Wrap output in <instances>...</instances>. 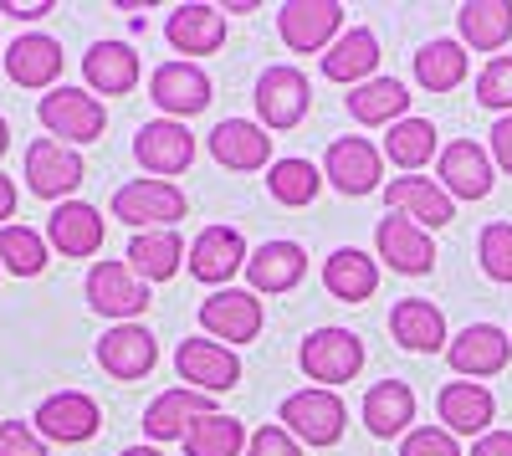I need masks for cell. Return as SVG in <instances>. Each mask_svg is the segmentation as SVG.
I'll return each instance as SVG.
<instances>
[{"mask_svg": "<svg viewBox=\"0 0 512 456\" xmlns=\"http://www.w3.org/2000/svg\"><path fill=\"white\" fill-rule=\"evenodd\" d=\"M36 113H41V129H47L57 144H67V149L72 144H93L108 129V108L93 93H82V88H52Z\"/></svg>", "mask_w": 512, "mask_h": 456, "instance_id": "2", "label": "cell"}, {"mask_svg": "<svg viewBox=\"0 0 512 456\" xmlns=\"http://www.w3.org/2000/svg\"><path fill=\"white\" fill-rule=\"evenodd\" d=\"M175 369H180V380H185L190 390H200V395H226V390H236V380H241L236 349H226V344H216V339H185V344L175 349Z\"/></svg>", "mask_w": 512, "mask_h": 456, "instance_id": "10", "label": "cell"}, {"mask_svg": "<svg viewBox=\"0 0 512 456\" xmlns=\"http://www.w3.org/2000/svg\"><path fill=\"white\" fill-rule=\"evenodd\" d=\"M446 359L456 369V380H492L512 359V334H502L497 323H466L461 334L451 339Z\"/></svg>", "mask_w": 512, "mask_h": 456, "instance_id": "7", "label": "cell"}, {"mask_svg": "<svg viewBox=\"0 0 512 456\" xmlns=\"http://www.w3.org/2000/svg\"><path fill=\"white\" fill-rule=\"evenodd\" d=\"M6 149H11V123L0 118V154H6Z\"/></svg>", "mask_w": 512, "mask_h": 456, "instance_id": "50", "label": "cell"}, {"mask_svg": "<svg viewBox=\"0 0 512 456\" xmlns=\"http://www.w3.org/2000/svg\"><path fill=\"white\" fill-rule=\"evenodd\" d=\"M323 287L338 303H369L379 287V262L359 246H338V252L323 262Z\"/></svg>", "mask_w": 512, "mask_h": 456, "instance_id": "31", "label": "cell"}, {"mask_svg": "<svg viewBox=\"0 0 512 456\" xmlns=\"http://www.w3.org/2000/svg\"><path fill=\"white\" fill-rule=\"evenodd\" d=\"M82 77L93 82V93H134V82H139V52L134 47H123V41H93L88 57H82Z\"/></svg>", "mask_w": 512, "mask_h": 456, "instance_id": "33", "label": "cell"}, {"mask_svg": "<svg viewBox=\"0 0 512 456\" xmlns=\"http://www.w3.org/2000/svg\"><path fill=\"white\" fill-rule=\"evenodd\" d=\"M11 216H16V185L0 175V221H11Z\"/></svg>", "mask_w": 512, "mask_h": 456, "instance_id": "49", "label": "cell"}, {"mask_svg": "<svg viewBox=\"0 0 512 456\" xmlns=\"http://www.w3.org/2000/svg\"><path fill=\"white\" fill-rule=\"evenodd\" d=\"M205 416H216V395H200V390H190V385L164 390V395H154L149 410H144V436H149V441H185L190 426L205 421Z\"/></svg>", "mask_w": 512, "mask_h": 456, "instance_id": "13", "label": "cell"}, {"mask_svg": "<svg viewBox=\"0 0 512 456\" xmlns=\"http://www.w3.org/2000/svg\"><path fill=\"white\" fill-rule=\"evenodd\" d=\"M134 159L149 175H185L195 159V134L175 118H149L134 134Z\"/></svg>", "mask_w": 512, "mask_h": 456, "instance_id": "11", "label": "cell"}, {"mask_svg": "<svg viewBox=\"0 0 512 456\" xmlns=\"http://www.w3.org/2000/svg\"><path fill=\"white\" fill-rule=\"evenodd\" d=\"M113 216L139 231H175V221L185 216V190L169 180H128L113 195Z\"/></svg>", "mask_w": 512, "mask_h": 456, "instance_id": "4", "label": "cell"}, {"mask_svg": "<svg viewBox=\"0 0 512 456\" xmlns=\"http://www.w3.org/2000/svg\"><path fill=\"white\" fill-rule=\"evenodd\" d=\"M47 236L62 257H93L103 246V216L93 211L88 200H62L52 221H47Z\"/></svg>", "mask_w": 512, "mask_h": 456, "instance_id": "30", "label": "cell"}, {"mask_svg": "<svg viewBox=\"0 0 512 456\" xmlns=\"http://www.w3.org/2000/svg\"><path fill=\"white\" fill-rule=\"evenodd\" d=\"M118 456H159L154 446H128V451H118Z\"/></svg>", "mask_w": 512, "mask_h": 456, "instance_id": "51", "label": "cell"}, {"mask_svg": "<svg viewBox=\"0 0 512 456\" xmlns=\"http://www.w3.org/2000/svg\"><path fill=\"white\" fill-rule=\"evenodd\" d=\"M472 456H512V431H487V436L472 446Z\"/></svg>", "mask_w": 512, "mask_h": 456, "instance_id": "47", "label": "cell"}, {"mask_svg": "<svg viewBox=\"0 0 512 456\" xmlns=\"http://www.w3.org/2000/svg\"><path fill=\"white\" fill-rule=\"evenodd\" d=\"M256 113H262V129H297V123L308 118V103H313V88H308V77L277 62L267 67L262 77H256Z\"/></svg>", "mask_w": 512, "mask_h": 456, "instance_id": "5", "label": "cell"}, {"mask_svg": "<svg viewBox=\"0 0 512 456\" xmlns=\"http://www.w3.org/2000/svg\"><path fill=\"white\" fill-rule=\"evenodd\" d=\"M400 456H461V441L446 426H415L400 441Z\"/></svg>", "mask_w": 512, "mask_h": 456, "instance_id": "43", "label": "cell"}, {"mask_svg": "<svg viewBox=\"0 0 512 456\" xmlns=\"http://www.w3.org/2000/svg\"><path fill=\"white\" fill-rule=\"evenodd\" d=\"M0 456H47V441L21 421H6L0 426Z\"/></svg>", "mask_w": 512, "mask_h": 456, "instance_id": "45", "label": "cell"}, {"mask_svg": "<svg viewBox=\"0 0 512 456\" xmlns=\"http://www.w3.org/2000/svg\"><path fill=\"white\" fill-rule=\"evenodd\" d=\"M384 205H390V216H405L425 231H436L456 216V200L441 190V180H420V175H400L384 185Z\"/></svg>", "mask_w": 512, "mask_h": 456, "instance_id": "18", "label": "cell"}, {"mask_svg": "<svg viewBox=\"0 0 512 456\" xmlns=\"http://www.w3.org/2000/svg\"><path fill=\"white\" fill-rule=\"evenodd\" d=\"M103 426V410L93 395L82 390H62V395H47L36 405V436L41 441H62V446H77V441H93Z\"/></svg>", "mask_w": 512, "mask_h": 456, "instance_id": "9", "label": "cell"}, {"mask_svg": "<svg viewBox=\"0 0 512 456\" xmlns=\"http://www.w3.org/2000/svg\"><path fill=\"white\" fill-rule=\"evenodd\" d=\"M487 139H492V164H502V175H512V113L497 118V129Z\"/></svg>", "mask_w": 512, "mask_h": 456, "instance_id": "46", "label": "cell"}, {"mask_svg": "<svg viewBox=\"0 0 512 456\" xmlns=\"http://www.w3.org/2000/svg\"><path fill=\"white\" fill-rule=\"evenodd\" d=\"M477 257H482V272H487L492 282H512V226H507V221L482 226Z\"/></svg>", "mask_w": 512, "mask_h": 456, "instance_id": "41", "label": "cell"}, {"mask_svg": "<svg viewBox=\"0 0 512 456\" xmlns=\"http://www.w3.org/2000/svg\"><path fill=\"white\" fill-rule=\"evenodd\" d=\"M200 323H205V334L216 339V344H251L256 334H262V303H256V293H236V287H226V293L216 298H205L200 303Z\"/></svg>", "mask_w": 512, "mask_h": 456, "instance_id": "12", "label": "cell"}, {"mask_svg": "<svg viewBox=\"0 0 512 456\" xmlns=\"http://www.w3.org/2000/svg\"><path fill=\"white\" fill-rule=\"evenodd\" d=\"M364 426L390 441V436H410L415 431V390L405 380H379L364 395Z\"/></svg>", "mask_w": 512, "mask_h": 456, "instance_id": "28", "label": "cell"}, {"mask_svg": "<svg viewBox=\"0 0 512 456\" xmlns=\"http://www.w3.org/2000/svg\"><path fill=\"white\" fill-rule=\"evenodd\" d=\"M461 77H466V47L461 41L436 36L415 52V82L425 93H451V88H461Z\"/></svg>", "mask_w": 512, "mask_h": 456, "instance_id": "35", "label": "cell"}, {"mask_svg": "<svg viewBox=\"0 0 512 456\" xmlns=\"http://www.w3.org/2000/svg\"><path fill=\"white\" fill-rule=\"evenodd\" d=\"M149 93L154 103L164 108V118H190V113H205L210 103V77L200 62H164L154 77H149Z\"/></svg>", "mask_w": 512, "mask_h": 456, "instance_id": "19", "label": "cell"}, {"mask_svg": "<svg viewBox=\"0 0 512 456\" xmlns=\"http://www.w3.org/2000/svg\"><path fill=\"white\" fill-rule=\"evenodd\" d=\"M282 426L308 441V446H338L344 441V426H349V410L338 400V390H297L282 400Z\"/></svg>", "mask_w": 512, "mask_h": 456, "instance_id": "3", "label": "cell"}, {"mask_svg": "<svg viewBox=\"0 0 512 456\" xmlns=\"http://www.w3.org/2000/svg\"><path fill=\"white\" fill-rule=\"evenodd\" d=\"M190 257V246L180 241V231H139L128 241V272L139 282H169L180 272V262Z\"/></svg>", "mask_w": 512, "mask_h": 456, "instance_id": "29", "label": "cell"}, {"mask_svg": "<svg viewBox=\"0 0 512 456\" xmlns=\"http://www.w3.org/2000/svg\"><path fill=\"white\" fill-rule=\"evenodd\" d=\"M246 456H303V451H297V436L287 426H262L246 441Z\"/></svg>", "mask_w": 512, "mask_h": 456, "instance_id": "44", "label": "cell"}, {"mask_svg": "<svg viewBox=\"0 0 512 456\" xmlns=\"http://www.w3.org/2000/svg\"><path fill=\"white\" fill-rule=\"evenodd\" d=\"M297 364H303V375L318 390L349 385L364 369V344H359V334H349V328H313V334L303 339V349H297Z\"/></svg>", "mask_w": 512, "mask_h": 456, "instance_id": "1", "label": "cell"}, {"mask_svg": "<svg viewBox=\"0 0 512 456\" xmlns=\"http://www.w3.org/2000/svg\"><path fill=\"white\" fill-rule=\"evenodd\" d=\"M190 272L205 282V287H221V282H231L246 262H251V252H246V241H241V231L236 226H205L195 241H190Z\"/></svg>", "mask_w": 512, "mask_h": 456, "instance_id": "17", "label": "cell"}, {"mask_svg": "<svg viewBox=\"0 0 512 456\" xmlns=\"http://www.w3.org/2000/svg\"><path fill=\"white\" fill-rule=\"evenodd\" d=\"M461 47L472 52H502L512 41V0H466L456 11Z\"/></svg>", "mask_w": 512, "mask_h": 456, "instance_id": "32", "label": "cell"}, {"mask_svg": "<svg viewBox=\"0 0 512 456\" xmlns=\"http://www.w3.org/2000/svg\"><path fill=\"white\" fill-rule=\"evenodd\" d=\"M405 108H410V93H405L400 77H369L349 93V113L359 123H390L395 129V123L405 118Z\"/></svg>", "mask_w": 512, "mask_h": 456, "instance_id": "36", "label": "cell"}, {"mask_svg": "<svg viewBox=\"0 0 512 456\" xmlns=\"http://www.w3.org/2000/svg\"><path fill=\"white\" fill-rule=\"evenodd\" d=\"M436 180L451 200H482L492 190V154L472 139H456L436 159Z\"/></svg>", "mask_w": 512, "mask_h": 456, "instance_id": "20", "label": "cell"}, {"mask_svg": "<svg viewBox=\"0 0 512 456\" xmlns=\"http://www.w3.org/2000/svg\"><path fill=\"white\" fill-rule=\"evenodd\" d=\"M267 190L282 205H313L318 190H323V175H318L313 159H277L267 170Z\"/></svg>", "mask_w": 512, "mask_h": 456, "instance_id": "39", "label": "cell"}, {"mask_svg": "<svg viewBox=\"0 0 512 456\" xmlns=\"http://www.w3.org/2000/svg\"><path fill=\"white\" fill-rule=\"evenodd\" d=\"M251 293H292L308 277V252L297 241H262L246 262Z\"/></svg>", "mask_w": 512, "mask_h": 456, "instance_id": "25", "label": "cell"}, {"mask_svg": "<svg viewBox=\"0 0 512 456\" xmlns=\"http://www.w3.org/2000/svg\"><path fill=\"white\" fill-rule=\"evenodd\" d=\"M52 6L47 0H6V6H0V16H16V21H36V16H47Z\"/></svg>", "mask_w": 512, "mask_h": 456, "instance_id": "48", "label": "cell"}, {"mask_svg": "<svg viewBox=\"0 0 512 456\" xmlns=\"http://www.w3.org/2000/svg\"><path fill=\"white\" fill-rule=\"evenodd\" d=\"M26 185L41 200H67L82 185V154L57 139H36L26 149Z\"/></svg>", "mask_w": 512, "mask_h": 456, "instance_id": "14", "label": "cell"}, {"mask_svg": "<svg viewBox=\"0 0 512 456\" xmlns=\"http://www.w3.org/2000/svg\"><path fill=\"white\" fill-rule=\"evenodd\" d=\"M180 446H185V456H241L246 451V426L236 416H221L216 410V416L195 421Z\"/></svg>", "mask_w": 512, "mask_h": 456, "instance_id": "38", "label": "cell"}, {"mask_svg": "<svg viewBox=\"0 0 512 456\" xmlns=\"http://www.w3.org/2000/svg\"><path fill=\"white\" fill-rule=\"evenodd\" d=\"M210 159L226 164V170H272V134L262 129V123H251V118H221L216 129H210Z\"/></svg>", "mask_w": 512, "mask_h": 456, "instance_id": "15", "label": "cell"}, {"mask_svg": "<svg viewBox=\"0 0 512 456\" xmlns=\"http://www.w3.org/2000/svg\"><path fill=\"white\" fill-rule=\"evenodd\" d=\"M344 26V6L338 0H287L277 11V36L292 52H328Z\"/></svg>", "mask_w": 512, "mask_h": 456, "instance_id": "6", "label": "cell"}, {"mask_svg": "<svg viewBox=\"0 0 512 456\" xmlns=\"http://www.w3.org/2000/svg\"><path fill=\"white\" fill-rule=\"evenodd\" d=\"M477 103L492 108V113H512V57H492L477 77Z\"/></svg>", "mask_w": 512, "mask_h": 456, "instance_id": "42", "label": "cell"}, {"mask_svg": "<svg viewBox=\"0 0 512 456\" xmlns=\"http://www.w3.org/2000/svg\"><path fill=\"white\" fill-rule=\"evenodd\" d=\"M379 262H390L405 277H425L436 267V241L425 226H415L405 216H384L379 221Z\"/></svg>", "mask_w": 512, "mask_h": 456, "instance_id": "21", "label": "cell"}, {"mask_svg": "<svg viewBox=\"0 0 512 456\" xmlns=\"http://www.w3.org/2000/svg\"><path fill=\"white\" fill-rule=\"evenodd\" d=\"M0 267L11 277H36L47 267V241L31 226H0Z\"/></svg>", "mask_w": 512, "mask_h": 456, "instance_id": "40", "label": "cell"}, {"mask_svg": "<svg viewBox=\"0 0 512 456\" xmlns=\"http://www.w3.org/2000/svg\"><path fill=\"white\" fill-rule=\"evenodd\" d=\"M6 77L16 82V88H52V82L62 77V47L52 36H41V31H26L16 36L11 47H6Z\"/></svg>", "mask_w": 512, "mask_h": 456, "instance_id": "26", "label": "cell"}, {"mask_svg": "<svg viewBox=\"0 0 512 456\" xmlns=\"http://www.w3.org/2000/svg\"><path fill=\"white\" fill-rule=\"evenodd\" d=\"M436 416H441V426L451 431V436H487V426H492V416H497V400H492V390L487 385H472V380H456V385H446L441 395H436Z\"/></svg>", "mask_w": 512, "mask_h": 456, "instance_id": "24", "label": "cell"}, {"mask_svg": "<svg viewBox=\"0 0 512 456\" xmlns=\"http://www.w3.org/2000/svg\"><path fill=\"white\" fill-rule=\"evenodd\" d=\"M323 175L333 190H344V195H369L379 185V149L369 139H333L328 154H323Z\"/></svg>", "mask_w": 512, "mask_h": 456, "instance_id": "22", "label": "cell"}, {"mask_svg": "<svg viewBox=\"0 0 512 456\" xmlns=\"http://www.w3.org/2000/svg\"><path fill=\"white\" fill-rule=\"evenodd\" d=\"M149 282H139L128 272V262H98L88 272V308L113 318V323H134L144 308H149Z\"/></svg>", "mask_w": 512, "mask_h": 456, "instance_id": "8", "label": "cell"}, {"mask_svg": "<svg viewBox=\"0 0 512 456\" xmlns=\"http://www.w3.org/2000/svg\"><path fill=\"white\" fill-rule=\"evenodd\" d=\"M164 36H169V47L185 52V57H210L226 41V11L221 6H200V0L175 6L169 21H164Z\"/></svg>", "mask_w": 512, "mask_h": 456, "instance_id": "23", "label": "cell"}, {"mask_svg": "<svg viewBox=\"0 0 512 456\" xmlns=\"http://www.w3.org/2000/svg\"><path fill=\"white\" fill-rule=\"evenodd\" d=\"M374 67H379V36L369 26H349L323 52V77H333V82H354L359 88V82L374 77Z\"/></svg>", "mask_w": 512, "mask_h": 456, "instance_id": "34", "label": "cell"}, {"mask_svg": "<svg viewBox=\"0 0 512 456\" xmlns=\"http://www.w3.org/2000/svg\"><path fill=\"white\" fill-rule=\"evenodd\" d=\"M98 364L108 369L113 380H144L149 369L159 364V339L149 334L144 323H113L108 334L98 339Z\"/></svg>", "mask_w": 512, "mask_h": 456, "instance_id": "16", "label": "cell"}, {"mask_svg": "<svg viewBox=\"0 0 512 456\" xmlns=\"http://www.w3.org/2000/svg\"><path fill=\"white\" fill-rule=\"evenodd\" d=\"M384 159H395L405 175L425 170L431 159H441L436 149V123L431 118H400L390 134H384Z\"/></svg>", "mask_w": 512, "mask_h": 456, "instance_id": "37", "label": "cell"}, {"mask_svg": "<svg viewBox=\"0 0 512 456\" xmlns=\"http://www.w3.org/2000/svg\"><path fill=\"white\" fill-rule=\"evenodd\" d=\"M390 334H395V344L410 349V354H441V349H451V334H446L441 308H436V303H420V298L395 303Z\"/></svg>", "mask_w": 512, "mask_h": 456, "instance_id": "27", "label": "cell"}]
</instances>
